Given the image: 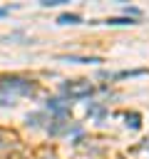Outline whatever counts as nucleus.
<instances>
[{
    "instance_id": "0eeeda50",
    "label": "nucleus",
    "mask_w": 149,
    "mask_h": 159,
    "mask_svg": "<svg viewBox=\"0 0 149 159\" xmlns=\"http://www.w3.org/2000/svg\"><path fill=\"white\" fill-rule=\"evenodd\" d=\"M127 124H132V129H139V117L137 114H132V117L127 114Z\"/></svg>"
},
{
    "instance_id": "7ed1b4c3",
    "label": "nucleus",
    "mask_w": 149,
    "mask_h": 159,
    "mask_svg": "<svg viewBox=\"0 0 149 159\" xmlns=\"http://www.w3.org/2000/svg\"><path fill=\"white\" fill-rule=\"evenodd\" d=\"M60 60H67V62H82V65H89V62H102L99 57H77V55H62Z\"/></svg>"
},
{
    "instance_id": "423d86ee",
    "label": "nucleus",
    "mask_w": 149,
    "mask_h": 159,
    "mask_svg": "<svg viewBox=\"0 0 149 159\" xmlns=\"http://www.w3.org/2000/svg\"><path fill=\"white\" fill-rule=\"evenodd\" d=\"M47 107H50V109H52V112H57V114H60V112H65V109H67V104H65V102H62V99H52V102H50V104H47Z\"/></svg>"
},
{
    "instance_id": "20e7f679",
    "label": "nucleus",
    "mask_w": 149,
    "mask_h": 159,
    "mask_svg": "<svg viewBox=\"0 0 149 159\" xmlns=\"http://www.w3.org/2000/svg\"><path fill=\"white\" fill-rule=\"evenodd\" d=\"M107 25H134V20L132 17H109Z\"/></svg>"
},
{
    "instance_id": "f03ea898",
    "label": "nucleus",
    "mask_w": 149,
    "mask_h": 159,
    "mask_svg": "<svg viewBox=\"0 0 149 159\" xmlns=\"http://www.w3.org/2000/svg\"><path fill=\"white\" fill-rule=\"evenodd\" d=\"M79 20H82V17H79L77 12H62V15L57 17L60 25H74V22H79Z\"/></svg>"
},
{
    "instance_id": "39448f33",
    "label": "nucleus",
    "mask_w": 149,
    "mask_h": 159,
    "mask_svg": "<svg viewBox=\"0 0 149 159\" xmlns=\"http://www.w3.org/2000/svg\"><path fill=\"white\" fill-rule=\"evenodd\" d=\"M134 75H147V70H124V72H117V75H112V77H134Z\"/></svg>"
},
{
    "instance_id": "f257e3e1",
    "label": "nucleus",
    "mask_w": 149,
    "mask_h": 159,
    "mask_svg": "<svg viewBox=\"0 0 149 159\" xmlns=\"http://www.w3.org/2000/svg\"><path fill=\"white\" fill-rule=\"evenodd\" d=\"M94 92V87L87 80H77V82H65L62 84V94L67 97H89Z\"/></svg>"
},
{
    "instance_id": "6e6552de",
    "label": "nucleus",
    "mask_w": 149,
    "mask_h": 159,
    "mask_svg": "<svg viewBox=\"0 0 149 159\" xmlns=\"http://www.w3.org/2000/svg\"><path fill=\"white\" fill-rule=\"evenodd\" d=\"M62 2H67V0H42V5H45V7H52V5H62Z\"/></svg>"
},
{
    "instance_id": "1a4fd4ad",
    "label": "nucleus",
    "mask_w": 149,
    "mask_h": 159,
    "mask_svg": "<svg viewBox=\"0 0 149 159\" xmlns=\"http://www.w3.org/2000/svg\"><path fill=\"white\" fill-rule=\"evenodd\" d=\"M10 10H12V7H10V5H5V7H0V17H2V15H7V12H10Z\"/></svg>"
}]
</instances>
